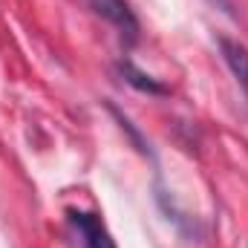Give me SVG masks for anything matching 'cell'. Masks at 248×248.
<instances>
[{
    "mask_svg": "<svg viewBox=\"0 0 248 248\" xmlns=\"http://www.w3.org/2000/svg\"><path fill=\"white\" fill-rule=\"evenodd\" d=\"M66 222L72 228V234L78 237L81 248H116L107 225L101 222L98 214H90V211H75L69 208L66 211Z\"/></svg>",
    "mask_w": 248,
    "mask_h": 248,
    "instance_id": "6da1fadb",
    "label": "cell"
},
{
    "mask_svg": "<svg viewBox=\"0 0 248 248\" xmlns=\"http://www.w3.org/2000/svg\"><path fill=\"white\" fill-rule=\"evenodd\" d=\"M87 3L98 17H104L110 26L119 29V35L127 46L139 41V17L133 15L127 0H87Z\"/></svg>",
    "mask_w": 248,
    "mask_h": 248,
    "instance_id": "7a4b0ae2",
    "label": "cell"
},
{
    "mask_svg": "<svg viewBox=\"0 0 248 248\" xmlns=\"http://www.w3.org/2000/svg\"><path fill=\"white\" fill-rule=\"evenodd\" d=\"M217 44H219L222 61L228 63L231 75L237 78V84L243 87V93H246V98H248V46H243L234 38H219Z\"/></svg>",
    "mask_w": 248,
    "mask_h": 248,
    "instance_id": "3957f363",
    "label": "cell"
},
{
    "mask_svg": "<svg viewBox=\"0 0 248 248\" xmlns=\"http://www.w3.org/2000/svg\"><path fill=\"white\" fill-rule=\"evenodd\" d=\"M119 72H122L124 81H127L133 90H139V93H147V95H165V93H168V87H165L162 81H156L153 75L141 72L133 61H119Z\"/></svg>",
    "mask_w": 248,
    "mask_h": 248,
    "instance_id": "277c9868",
    "label": "cell"
},
{
    "mask_svg": "<svg viewBox=\"0 0 248 248\" xmlns=\"http://www.w3.org/2000/svg\"><path fill=\"white\" fill-rule=\"evenodd\" d=\"M214 3H219V6H222L228 15H234V9H231V0H214Z\"/></svg>",
    "mask_w": 248,
    "mask_h": 248,
    "instance_id": "5b68a950",
    "label": "cell"
}]
</instances>
